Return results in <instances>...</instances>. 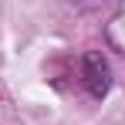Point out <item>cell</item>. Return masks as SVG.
I'll return each mask as SVG.
<instances>
[{
	"instance_id": "cell-1",
	"label": "cell",
	"mask_w": 125,
	"mask_h": 125,
	"mask_svg": "<svg viewBox=\"0 0 125 125\" xmlns=\"http://www.w3.org/2000/svg\"><path fill=\"white\" fill-rule=\"evenodd\" d=\"M81 81L88 88V95L95 98H105L108 88H112V64L102 51H88L81 58Z\"/></svg>"
},
{
	"instance_id": "cell-2",
	"label": "cell",
	"mask_w": 125,
	"mask_h": 125,
	"mask_svg": "<svg viewBox=\"0 0 125 125\" xmlns=\"http://www.w3.org/2000/svg\"><path fill=\"white\" fill-rule=\"evenodd\" d=\"M108 27H115V31H125V14H122V17H115V21L108 24ZM108 44H112V47H118V51L125 54V37H112Z\"/></svg>"
}]
</instances>
